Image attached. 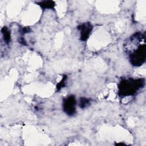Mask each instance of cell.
Masks as SVG:
<instances>
[{
  "instance_id": "6da1fadb",
  "label": "cell",
  "mask_w": 146,
  "mask_h": 146,
  "mask_svg": "<svg viewBox=\"0 0 146 146\" xmlns=\"http://www.w3.org/2000/svg\"><path fill=\"white\" fill-rule=\"evenodd\" d=\"M144 84L145 80L143 78L124 79L118 85V94L122 98L133 96L144 87Z\"/></svg>"
},
{
  "instance_id": "7a4b0ae2",
  "label": "cell",
  "mask_w": 146,
  "mask_h": 146,
  "mask_svg": "<svg viewBox=\"0 0 146 146\" xmlns=\"http://www.w3.org/2000/svg\"><path fill=\"white\" fill-rule=\"evenodd\" d=\"M145 44H140L131 51L129 55V61L132 65L136 67L141 66L145 60Z\"/></svg>"
},
{
  "instance_id": "3957f363",
  "label": "cell",
  "mask_w": 146,
  "mask_h": 146,
  "mask_svg": "<svg viewBox=\"0 0 146 146\" xmlns=\"http://www.w3.org/2000/svg\"><path fill=\"white\" fill-rule=\"evenodd\" d=\"M76 100L74 95H69L63 99V110L64 112L68 116H73L76 113Z\"/></svg>"
},
{
  "instance_id": "277c9868",
  "label": "cell",
  "mask_w": 146,
  "mask_h": 146,
  "mask_svg": "<svg viewBox=\"0 0 146 146\" xmlns=\"http://www.w3.org/2000/svg\"><path fill=\"white\" fill-rule=\"evenodd\" d=\"M77 29L80 33V39L85 42L88 39L92 31L93 26L90 22H85L79 25Z\"/></svg>"
},
{
  "instance_id": "5b68a950",
  "label": "cell",
  "mask_w": 146,
  "mask_h": 146,
  "mask_svg": "<svg viewBox=\"0 0 146 146\" xmlns=\"http://www.w3.org/2000/svg\"><path fill=\"white\" fill-rule=\"evenodd\" d=\"M37 4L43 10L53 9L55 6V2L53 1H43L37 2Z\"/></svg>"
},
{
  "instance_id": "8992f818",
  "label": "cell",
  "mask_w": 146,
  "mask_h": 146,
  "mask_svg": "<svg viewBox=\"0 0 146 146\" xmlns=\"http://www.w3.org/2000/svg\"><path fill=\"white\" fill-rule=\"evenodd\" d=\"M1 33L4 42L6 44H9L11 41V34L10 30L6 26H4L1 29Z\"/></svg>"
},
{
  "instance_id": "52a82bcc",
  "label": "cell",
  "mask_w": 146,
  "mask_h": 146,
  "mask_svg": "<svg viewBox=\"0 0 146 146\" xmlns=\"http://www.w3.org/2000/svg\"><path fill=\"white\" fill-rule=\"evenodd\" d=\"M91 100L86 98H80L79 99V106L81 108H85L90 104Z\"/></svg>"
},
{
  "instance_id": "ba28073f",
  "label": "cell",
  "mask_w": 146,
  "mask_h": 146,
  "mask_svg": "<svg viewBox=\"0 0 146 146\" xmlns=\"http://www.w3.org/2000/svg\"><path fill=\"white\" fill-rule=\"evenodd\" d=\"M67 75H63V78H62V79L60 80V82L59 83H58L56 85V90L57 91H59L62 88L64 87L65 86H66V81H67Z\"/></svg>"
},
{
  "instance_id": "9c48e42d",
  "label": "cell",
  "mask_w": 146,
  "mask_h": 146,
  "mask_svg": "<svg viewBox=\"0 0 146 146\" xmlns=\"http://www.w3.org/2000/svg\"><path fill=\"white\" fill-rule=\"evenodd\" d=\"M31 31L29 27H22L19 29V33L21 34L22 35H25V34L29 33H30V31Z\"/></svg>"
}]
</instances>
